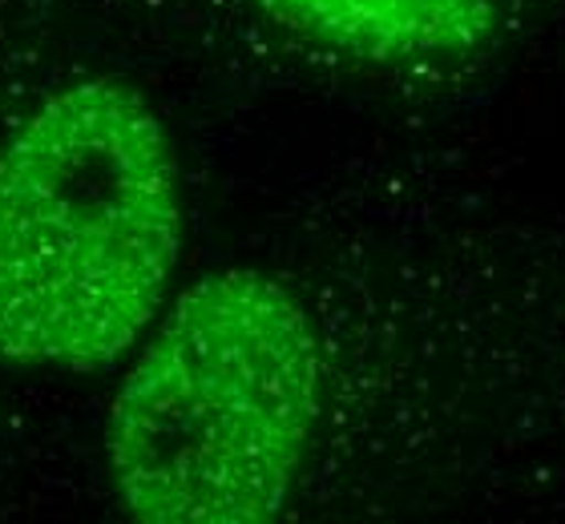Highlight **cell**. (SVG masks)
<instances>
[{
    "label": "cell",
    "instance_id": "cell-2",
    "mask_svg": "<svg viewBox=\"0 0 565 524\" xmlns=\"http://www.w3.org/2000/svg\"><path fill=\"white\" fill-rule=\"evenodd\" d=\"M323 408L303 299L259 267L211 270L141 339L106 416L121 513L146 524H263L282 513Z\"/></svg>",
    "mask_w": 565,
    "mask_h": 524
},
{
    "label": "cell",
    "instance_id": "cell-3",
    "mask_svg": "<svg viewBox=\"0 0 565 524\" xmlns=\"http://www.w3.org/2000/svg\"><path fill=\"white\" fill-rule=\"evenodd\" d=\"M311 49L364 65H440L481 57L505 29V0H255Z\"/></svg>",
    "mask_w": 565,
    "mask_h": 524
},
{
    "label": "cell",
    "instance_id": "cell-1",
    "mask_svg": "<svg viewBox=\"0 0 565 524\" xmlns=\"http://www.w3.org/2000/svg\"><path fill=\"white\" fill-rule=\"evenodd\" d=\"M182 250V165L138 85L53 89L0 146V360L89 375L162 314Z\"/></svg>",
    "mask_w": 565,
    "mask_h": 524
}]
</instances>
